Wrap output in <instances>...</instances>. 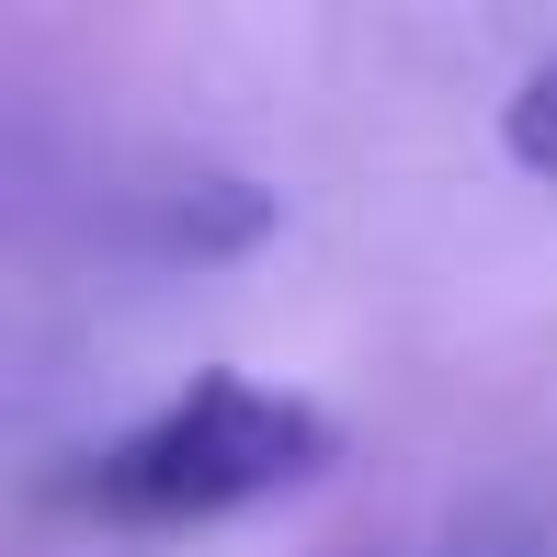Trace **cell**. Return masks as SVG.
Masks as SVG:
<instances>
[{
    "label": "cell",
    "instance_id": "1",
    "mask_svg": "<svg viewBox=\"0 0 557 557\" xmlns=\"http://www.w3.org/2000/svg\"><path fill=\"white\" fill-rule=\"evenodd\" d=\"M331 467H342V421L319 398L216 364L183 398H160L148 421H125L114 444H91L69 467V512L114 523V535H183V523L262 512V500L308 490Z\"/></svg>",
    "mask_w": 557,
    "mask_h": 557
},
{
    "label": "cell",
    "instance_id": "2",
    "mask_svg": "<svg viewBox=\"0 0 557 557\" xmlns=\"http://www.w3.org/2000/svg\"><path fill=\"white\" fill-rule=\"evenodd\" d=\"M500 148H512L523 171H546V183H557V58L523 69V91L500 103Z\"/></svg>",
    "mask_w": 557,
    "mask_h": 557
}]
</instances>
